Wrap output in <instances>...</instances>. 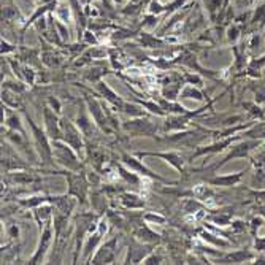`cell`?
Listing matches in <instances>:
<instances>
[{"instance_id": "44dd1931", "label": "cell", "mask_w": 265, "mask_h": 265, "mask_svg": "<svg viewBox=\"0 0 265 265\" xmlns=\"http://www.w3.org/2000/svg\"><path fill=\"white\" fill-rule=\"evenodd\" d=\"M123 111H124V113H127V114H132V116H138V118L144 116V111L141 110L140 106H137V105H130V104H125V102H124Z\"/></svg>"}, {"instance_id": "7c38bea8", "label": "cell", "mask_w": 265, "mask_h": 265, "mask_svg": "<svg viewBox=\"0 0 265 265\" xmlns=\"http://www.w3.org/2000/svg\"><path fill=\"white\" fill-rule=\"evenodd\" d=\"M243 173L245 172H238V173H232V175H224V177H216V178L208 179V183L213 184V186H226V188H229V186H237L240 181H242Z\"/></svg>"}, {"instance_id": "2e32d148", "label": "cell", "mask_w": 265, "mask_h": 265, "mask_svg": "<svg viewBox=\"0 0 265 265\" xmlns=\"http://www.w3.org/2000/svg\"><path fill=\"white\" fill-rule=\"evenodd\" d=\"M245 135L249 137V138H257V140H261V138H265V123L252 124L251 129L248 132H245Z\"/></svg>"}, {"instance_id": "4316f807", "label": "cell", "mask_w": 265, "mask_h": 265, "mask_svg": "<svg viewBox=\"0 0 265 265\" xmlns=\"http://www.w3.org/2000/svg\"><path fill=\"white\" fill-rule=\"evenodd\" d=\"M162 262V256H153L144 259V264H160Z\"/></svg>"}, {"instance_id": "ffe728a7", "label": "cell", "mask_w": 265, "mask_h": 265, "mask_svg": "<svg viewBox=\"0 0 265 265\" xmlns=\"http://www.w3.org/2000/svg\"><path fill=\"white\" fill-rule=\"evenodd\" d=\"M99 240H100V232L99 233H94L92 237L88 240V245H86V248H84V256H86V257L91 256V252L94 251L95 245L99 243Z\"/></svg>"}, {"instance_id": "d6986e66", "label": "cell", "mask_w": 265, "mask_h": 265, "mask_svg": "<svg viewBox=\"0 0 265 265\" xmlns=\"http://www.w3.org/2000/svg\"><path fill=\"white\" fill-rule=\"evenodd\" d=\"M76 124H78V127H80V130L83 132L84 135L91 134L92 123H89V119H88L86 116H84L83 113H80V116H78V119H76Z\"/></svg>"}, {"instance_id": "ac0fdd59", "label": "cell", "mask_w": 265, "mask_h": 265, "mask_svg": "<svg viewBox=\"0 0 265 265\" xmlns=\"http://www.w3.org/2000/svg\"><path fill=\"white\" fill-rule=\"evenodd\" d=\"M7 124H8V127L10 129H13V130H18L19 134L24 137L26 134H24V129H22V125H21V119H19V116L18 114H15V113H11L10 116H8V119H7Z\"/></svg>"}, {"instance_id": "6da1fadb", "label": "cell", "mask_w": 265, "mask_h": 265, "mask_svg": "<svg viewBox=\"0 0 265 265\" xmlns=\"http://www.w3.org/2000/svg\"><path fill=\"white\" fill-rule=\"evenodd\" d=\"M53 154L54 158L57 159V162L64 167H67L69 170H73L78 172L81 168L80 160H78L76 154L71 151V146L70 144H65L61 140H53Z\"/></svg>"}, {"instance_id": "9a60e30c", "label": "cell", "mask_w": 265, "mask_h": 265, "mask_svg": "<svg viewBox=\"0 0 265 265\" xmlns=\"http://www.w3.org/2000/svg\"><path fill=\"white\" fill-rule=\"evenodd\" d=\"M252 257H254V256H252V252L242 249V251H237V252L229 254L224 261H227V262H245V261H251Z\"/></svg>"}, {"instance_id": "484cf974", "label": "cell", "mask_w": 265, "mask_h": 265, "mask_svg": "<svg viewBox=\"0 0 265 265\" xmlns=\"http://www.w3.org/2000/svg\"><path fill=\"white\" fill-rule=\"evenodd\" d=\"M144 219H146V221H158V222H165V218H162V216H158V214H146V216H144Z\"/></svg>"}, {"instance_id": "7402d4cb", "label": "cell", "mask_w": 265, "mask_h": 265, "mask_svg": "<svg viewBox=\"0 0 265 265\" xmlns=\"http://www.w3.org/2000/svg\"><path fill=\"white\" fill-rule=\"evenodd\" d=\"M137 235L141 240H148V242H158L159 240V235L151 232V230H148V229H140V230H137Z\"/></svg>"}, {"instance_id": "3957f363", "label": "cell", "mask_w": 265, "mask_h": 265, "mask_svg": "<svg viewBox=\"0 0 265 265\" xmlns=\"http://www.w3.org/2000/svg\"><path fill=\"white\" fill-rule=\"evenodd\" d=\"M61 129H62V140L70 144L71 148L75 149L76 153H80L83 149V140H81V134L80 127H75L69 119H61Z\"/></svg>"}, {"instance_id": "8992f818", "label": "cell", "mask_w": 265, "mask_h": 265, "mask_svg": "<svg viewBox=\"0 0 265 265\" xmlns=\"http://www.w3.org/2000/svg\"><path fill=\"white\" fill-rule=\"evenodd\" d=\"M123 127L125 130L132 132V134H135V135H146V137L156 135V132H158V129H156L154 125L148 121V119H137V121H129V123H125Z\"/></svg>"}, {"instance_id": "5bb4252c", "label": "cell", "mask_w": 265, "mask_h": 265, "mask_svg": "<svg viewBox=\"0 0 265 265\" xmlns=\"http://www.w3.org/2000/svg\"><path fill=\"white\" fill-rule=\"evenodd\" d=\"M121 202L124 207H127V208H143L144 207V202L140 200V197H137L134 194H123Z\"/></svg>"}, {"instance_id": "603a6c76", "label": "cell", "mask_w": 265, "mask_h": 265, "mask_svg": "<svg viewBox=\"0 0 265 265\" xmlns=\"http://www.w3.org/2000/svg\"><path fill=\"white\" fill-rule=\"evenodd\" d=\"M118 170L121 172V177H123L127 183H130V184H138V183H140V179H138L134 173H130V172L125 170V168H124L123 165H118Z\"/></svg>"}, {"instance_id": "52a82bcc", "label": "cell", "mask_w": 265, "mask_h": 265, "mask_svg": "<svg viewBox=\"0 0 265 265\" xmlns=\"http://www.w3.org/2000/svg\"><path fill=\"white\" fill-rule=\"evenodd\" d=\"M50 243H51V226H50V221H48L46 224H45L43 232H41L38 251L35 252L34 257L31 259V264H38V262H41V259H43L45 252L48 251V246H50Z\"/></svg>"}, {"instance_id": "5b68a950", "label": "cell", "mask_w": 265, "mask_h": 265, "mask_svg": "<svg viewBox=\"0 0 265 265\" xmlns=\"http://www.w3.org/2000/svg\"><path fill=\"white\" fill-rule=\"evenodd\" d=\"M65 177L69 178L70 183V189L69 192L71 195H76L81 202L86 200V191H88V181L84 179L83 175H71V173H65Z\"/></svg>"}, {"instance_id": "4fadbf2b", "label": "cell", "mask_w": 265, "mask_h": 265, "mask_svg": "<svg viewBox=\"0 0 265 265\" xmlns=\"http://www.w3.org/2000/svg\"><path fill=\"white\" fill-rule=\"evenodd\" d=\"M97 89H99V91H100L102 94L105 95L108 102H111V104H113L114 106H118L119 110H123V106H124V100H123L121 97H119V95H116V92H114V91H111V89L108 88L105 83L99 81Z\"/></svg>"}, {"instance_id": "30bf717a", "label": "cell", "mask_w": 265, "mask_h": 265, "mask_svg": "<svg viewBox=\"0 0 265 265\" xmlns=\"http://www.w3.org/2000/svg\"><path fill=\"white\" fill-rule=\"evenodd\" d=\"M137 156H154V158H162L165 159L167 162L177 168L178 172H184V160H183V156H179L178 153H137Z\"/></svg>"}, {"instance_id": "7a4b0ae2", "label": "cell", "mask_w": 265, "mask_h": 265, "mask_svg": "<svg viewBox=\"0 0 265 265\" xmlns=\"http://www.w3.org/2000/svg\"><path fill=\"white\" fill-rule=\"evenodd\" d=\"M27 123H29V125H31V129L34 132L35 148H37V151L40 153L41 160H43L45 164L51 165L53 164V156L54 154H53L51 144H50V141H48V134H45V132L41 130L40 127H37V125H35V123L29 116H27Z\"/></svg>"}, {"instance_id": "cb8c5ba5", "label": "cell", "mask_w": 265, "mask_h": 265, "mask_svg": "<svg viewBox=\"0 0 265 265\" xmlns=\"http://www.w3.org/2000/svg\"><path fill=\"white\" fill-rule=\"evenodd\" d=\"M11 178H13L18 184H29L31 181H34V178L29 173H16Z\"/></svg>"}, {"instance_id": "9c48e42d", "label": "cell", "mask_w": 265, "mask_h": 265, "mask_svg": "<svg viewBox=\"0 0 265 265\" xmlns=\"http://www.w3.org/2000/svg\"><path fill=\"white\" fill-rule=\"evenodd\" d=\"M254 146H259V140L256 141H243V143H240L237 144V146H233L232 148V151L227 154V158H224V160L221 162V164H218L216 167H221L222 164H226L227 160H230V159H237V158H246V156L249 154V151Z\"/></svg>"}, {"instance_id": "83f0119b", "label": "cell", "mask_w": 265, "mask_h": 265, "mask_svg": "<svg viewBox=\"0 0 265 265\" xmlns=\"http://www.w3.org/2000/svg\"><path fill=\"white\" fill-rule=\"evenodd\" d=\"M50 104H51V106H53L54 110H56L57 113L61 111V104H59V102H57V99H54V97H50Z\"/></svg>"}, {"instance_id": "e0dca14e", "label": "cell", "mask_w": 265, "mask_h": 265, "mask_svg": "<svg viewBox=\"0 0 265 265\" xmlns=\"http://www.w3.org/2000/svg\"><path fill=\"white\" fill-rule=\"evenodd\" d=\"M179 97L181 99H188V97H191V99H195V100H203L205 97H203V94L198 91V89H195L194 86H186L181 92H179Z\"/></svg>"}, {"instance_id": "ba28073f", "label": "cell", "mask_w": 265, "mask_h": 265, "mask_svg": "<svg viewBox=\"0 0 265 265\" xmlns=\"http://www.w3.org/2000/svg\"><path fill=\"white\" fill-rule=\"evenodd\" d=\"M86 102H88L89 111H91V114L95 119V123L100 125L102 130H108V119H106V116H104L105 110H102L104 106H102L97 100H94L92 97H89V95H86Z\"/></svg>"}, {"instance_id": "8fae6325", "label": "cell", "mask_w": 265, "mask_h": 265, "mask_svg": "<svg viewBox=\"0 0 265 265\" xmlns=\"http://www.w3.org/2000/svg\"><path fill=\"white\" fill-rule=\"evenodd\" d=\"M123 162L125 165H127L129 168H132L134 172H138L140 175H143V177H149V178H153V179H159V181H164L160 177H158V175H154L153 172H149L146 167L141 165L140 164V160L135 159V158H132V156L129 154H123Z\"/></svg>"}, {"instance_id": "277c9868", "label": "cell", "mask_w": 265, "mask_h": 265, "mask_svg": "<svg viewBox=\"0 0 265 265\" xmlns=\"http://www.w3.org/2000/svg\"><path fill=\"white\" fill-rule=\"evenodd\" d=\"M43 118H45V125H46V134L51 140H62V129L61 123H59L57 116L50 106L43 108Z\"/></svg>"}, {"instance_id": "d4e9b609", "label": "cell", "mask_w": 265, "mask_h": 265, "mask_svg": "<svg viewBox=\"0 0 265 265\" xmlns=\"http://www.w3.org/2000/svg\"><path fill=\"white\" fill-rule=\"evenodd\" d=\"M186 81H189V83H195V86H202V78L200 76H197V75H189V73H186Z\"/></svg>"}]
</instances>
